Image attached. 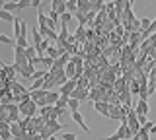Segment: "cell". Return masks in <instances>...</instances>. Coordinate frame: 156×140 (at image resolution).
<instances>
[{"mask_svg":"<svg viewBox=\"0 0 156 140\" xmlns=\"http://www.w3.org/2000/svg\"><path fill=\"white\" fill-rule=\"evenodd\" d=\"M70 117H72V121H74V123H78V127L84 130V132L90 134V128H88V125L84 123V117H82V113H80V111H74V113H72Z\"/></svg>","mask_w":156,"mask_h":140,"instance_id":"5","label":"cell"},{"mask_svg":"<svg viewBox=\"0 0 156 140\" xmlns=\"http://www.w3.org/2000/svg\"><path fill=\"white\" fill-rule=\"evenodd\" d=\"M117 134H119L121 140H133V136H135V134L131 132V128H129L127 123H121V127L117 128Z\"/></svg>","mask_w":156,"mask_h":140,"instance_id":"3","label":"cell"},{"mask_svg":"<svg viewBox=\"0 0 156 140\" xmlns=\"http://www.w3.org/2000/svg\"><path fill=\"white\" fill-rule=\"evenodd\" d=\"M104 140H121V138H119V134L115 132V134H109V136H105Z\"/></svg>","mask_w":156,"mask_h":140,"instance_id":"25","label":"cell"},{"mask_svg":"<svg viewBox=\"0 0 156 140\" xmlns=\"http://www.w3.org/2000/svg\"><path fill=\"white\" fill-rule=\"evenodd\" d=\"M2 10H6V12H14V10H16L18 12V2H6L2 6Z\"/></svg>","mask_w":156,"mask_h":140,"instance_id":"15","label":"cell"},{"mask_svg":"<svg viewBox=\"0 0 156 140\" xmlns=\"http://www.w3.org/2000/svg\"><path fill=\"white\" fill-rule=\"evenodd\" d=\"M4 4H6V0H0V6H4Z\"/></svg>","mask_w":156,"mask_h":140,"instance_id":"27","label":"cell"},{"mask_svg":"<svg viewBox=\"0 0 156 140\" xmlns=\"http://www.w3.org/2000/svg\"><path fill=\"white\" fill-rule=\"evenodd\" d=\"M0 138H2V140H10V138H12L10 128H2V130H0Z\"/></svg>","mask_w":156,"mask_h":140,"instance_id":"19","label":"cell"},{"mask_svg":"<svg viewBox=\"0 0 156 140\" xmlns=\"http://www.w3.org/2000/svg\"><path fill=\"white\" fill-rule=\"evenodd\" d=\"M150 26H152V22H150L148 18H143V20H140V33H146L150 29Z\"/></svg>","mask_w":156,"mask_h":140,"instance_id":"12","label":"cell"},{"mask_svg":"<svg viewBox=\"0 0 156 140\" xmlns=\"http://www.w3.org/2000/svg\"><path fill=\"white\" fill-rule=\"evenodd\" d=\"M100 95H101V90H92V91H90V97L94 99V103H96V101H101Z\"/></svg>","mask_w":156,"mask_h":140,"instance_id":"20","label":"cell"},{"mask_svg":"<svg viewBox=\"0 0 156 140\" xmlns=\"http://www.w3.org/2000/svg\"><path fill=\"white\" fill-rule=\"evenodd\" d=\"M58 97H61V94H58V91H51V90H49L47 91V97H45V103L47 105H55L57 101H58Z\"/></svg>","mask_w":156,"mask_h":140,"instance_id":"8","label":"cell"},{"mask_svg":"<svg viewBox=\"0 0 156 140\" xmlns=\"http://www.w3.org/2000/svg\"><path fill=\"white\" fill-rule=\"evenodd\" d=\"M70 20H72V14H70V12H65V14H61V23H62V26L70 23Z\"/></svg>","mask_w":156,"mask_h":140,"instance_id":"16","label":"cell"},{"mask_svg":"<svg viewBox=\"0 0 156 140\" xmlns=\"http://www.w3.org/2000/svg\"><path fill=\"white\" fill-rule=\"evenodd\" d=\"M127 125H129V128H131V132H133V134H139V130H140L143 125L139 123V117H136L135 109H129V115H127Z\"/></svg>","mask_w":156,"mask_h":140,"instance_id":"1","label":"cell"},{"mask_svg":"<svg viewBox=\"0 0 156 140\" xmlns=\"http://www.w3.org/2000/svg\"><path fill=\"white\" fill-rule=\"evenodd\" d=\"M20 37H27V23L22 20V23H20Z\"/></svg>","mask_w":156,"mask_h":140,"instance_id":"18","label":"cell"},{"mask_svg":"<svg viewBox=\"0 0 156 140\" xmlns=\"http://www.w3.org/2000/svg\"><path fill=\"white\" fill-rule=\"evenodd\" d=\"M16 47L27 49V47H29V41H27V37H18V39H16Z\"/></svg>","mask_w":156,"mask_h":140,"instance_id":"14","label":"cell"},{"mask_svg":"<svg viewBox=\"0 0 156 140\" xmlns=\"http://www.w3.org/2000/svg\"><path fill=\"white\" fill-rule=\"evenodd\" d=\"M0 22L14 23V22H16V18H14V14H12V12H6V10H2V8H0Z\"/></svg>","mask_w":156,"mask_h":140,"instance_id":"9","label":"cell"},{"mask_svg":"<svg viewBox=\"0 0 156 140\" xmlns=\"http://www.w3.org/2000/svg\"><path fill=\"white\" fill-rule=\"evenodd\" d=\"M23 8H31V0H18V10H23Z\"/></svg>","mask_w":156,"mask_h":140,"instance_id":"17","label":"cell"},{"mask_svg":"<svg viewBox=\"0 0 156 140\" xmlns=\"http://www.w3.org/2000/svg\"><path fill=\"white\" fill-rule=\"evenodd\" d=\"M76 88H78V82H76L74 78H72V80H68L66 84L61 88V94H62V95H68V97H70V95H72V91H74Z\"/></svg>","mask_w":156,"mask_h":140,"instance_id":"4","label":"cell"},{"mask_svg":"<svg viewBox=\"0 0 156 140\" xmlns=\"http://www.w3.org/2000/svg\"><path fill=\"white\" fill-rule=\"evenodd\" d=\"M68 101H70V97H68V95H62V94H61V97H58V101L55 103V107L65 109V107H68Z\"/></svg>","mask_w":156,"mask_h":140,"instance_id":"10","label":"cell"},{"mask_svg":"<svg viewBox=\"0 0 156 140\" xmlns=\"http://www.w3.org/2000/svg\"><path fill=\"white\" fill-rule=\"evenodd\" d=\"M94 109L98 111V113H101L104 117L109 119V113H111V105H109V101H96V103H94Z\"/></svg>","mask_w":156,"mask_h":140,"instance_id":"2","label":"cell"},{"mask_svg":"<svg viewBox=\"0 0 156 140\" xmlns=\"http://www.w3.org/2000/svg\"><path fill=\"white\" fill-rule=\"evenodd\" d=\"M43 39H45V37L41 35V31H39L37 27H31V41H33V47L41 45V43H43Z\"/></svg>","mask_w":156,"mask_h":140,"instance_id":"7","label":"cell"},{"mask_svg":"<svg viewBox=\"0 0 156 140\" xmlns=\"http://www.w3.org/2000/svg\"><path fill=\"white\" fill-rule=\"evenodd\" d=\"M31 8H41V0H31Z\"/></svg>","mask_w":156,"mask_h":140,"instance_id":"24","label":"cell"},{"mask_svg":"<svg viewBox=\"0 0 156 140\" xmlns=\"http://www.w3.org/2000/svg\"><path fill=\"white\" fill-rule=\"evenodd\" d=\"M76 18H78V22H80V26H84L86 20H88V16H84L82 12H76Z\"/></svg>","mask_w":156,"mask_h":140,"instance_id":"22","label":"cell"},{"mask_svg":"<svg viewBox=\"0 0 156 140\" xmlns=\"http://www.w3.org/2000/svg\"><path fill=\"white\" fill-rule=\"evenodd\" d=\"M150 132H156V125H152V127H150Z\"/></svg>","mask_w":156,"mask_h":140,"instance_id":"26","label":"cell"},{"mask_svg":"<svg viewBox=\"0 0 156 140\" xmlns=\"http://www.w3.org/2000/svg\"><path fill=\"white\" fill-rule=\"evenodd\" d=\"M0 43H2V45H12V47H16V39L4 35V33H0Z\"/></svg>","mask_w":156,"mask_h":140,"instance_id":"11","label":"cell"},{"mask_svg":"<svg viewBox=\"0 0 156 140\" xmlns=\"http://www.w3.org/2000/svg\"><path fill=\"white\" fill-rule=\"evenodd\" d=\"M20 23H22V20L20 18H16V22H14V37H20Z\"/></svg>","mask_w":156,"mask_h":140,"instance_id":"21","label":"cell"},{"mask_svg":"<svg viewBox=\"0 0 156 140\" xmlns=\"http://www.w3.org/2000/svg\"><path fill=\"white\" fill-rule=\"evenodd\" d=\"M62 140H76V134L74 132H65L62 134Z\"/></svg>","mask_w":156,"mask_h":140,"instance_id":"23","label":"cell"},{"mask_svg":"<svg viewBox=\"0 0 156 140\" xmlns=\"http://www.w3.org/2000/svg\"><path fill=\"white\" fill-rule=\"evenodd\" d=\"M135 113L139 115V117H146V113H148V103H146V99H140L139 103H136Z\"/></svg>","mask_w":156,"mask_h":140,"instance_id":"6","label":"cell"},{"mask_svg":"<svg viewBox=\"0 0 156 140\" xmlns=\"http://www.w3.org/2000/svg\"><path fill=\"white\" fill-rule=\"evenodd\" d=\"M78 107H80V99L76 97H70V101H68V109L74 113V111H78Z\"/></svg>","mask_w":156,"mask_h":140,"instance_id":"13","label":"cell"}]
</instances>
